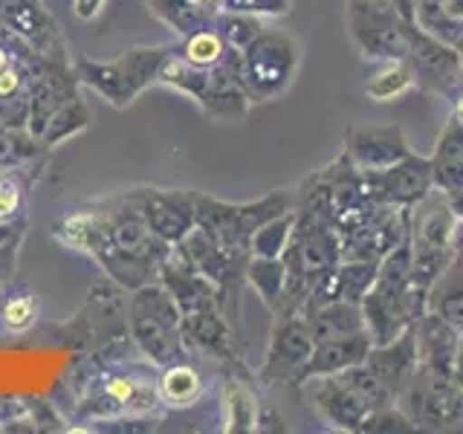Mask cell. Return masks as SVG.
<instances>
[{"instance_id": "10", "label": "cell", "mask_w": 463, "mask_h": 434, "mask_svg": "<svg viewBox=\"0 0 463 434\" xmlns=\"http://www.w3.org/2000/svg\"><path fill=\"white\" fill-rule=\"evenodd\" d=\"M313 333L301 313H287L284 322L275 327V339L269 347L267 380H301L304 365L313 354Z\"/></svg>"}, {"instance_id": "26", "label": "cell", "mask_w": 463, "mask_h": 434, "mask_svg": "<svg viewBox=\"0 0 463 434\" xmlns=\"http://www.w3.org/2000/svg\"><path fill=\"white\" fill-rule=\"evenodd\" d=\"M35 316H38V304H35L33 296H14V298H9V304L4 307V322L12 330L33 327Z\"/></svg>"}, {"instance_id": "3", "label": "cell", "mask_w": 463, "mask_h": 434, "mask_svg": "<svg viewBox=\"0 0 463 434\" xmlns=\"http://www.w3.org/2000/svg\"><path fill=\"white\" fill-rule=\"evenodd\" d=\"M455 231H458V217L440 188H431L423 200L411 206L409 246H411L414 281L420 287L431 289V284L440 278V272L452 264Z\"/></svg>"}, {"instance_id": "15", "label": "cell", "mask_w": 463, "mask_h": 434, "mask_svg": "<svg viewBox=\"0 0 463 434\" xmlns=\"http://www.w3.org/2000/svg\"><path fill=\"white\" fill-rule=\"evenodd\" d=\"M429 310L463 333V258H452L429 289Z\"/></svg>"}, {"instance_id": "23", "label": "cell", "mask_w": 463, "mask_h": 434, "mask_svg": "<svg viewBox=\"0 0 463 434\" xmlns=\"http://www.w3.org/2000/svg\"><path fill=\"white\" fill-rule=\"evenodd\" d=\"M226 47H223V38L217 35V33H197L188 38L185 43V61L197 67V70H209L214 64H221V58H223Z\"/></svg>"}, {"instance_id": "9", "label": "cell", "mask_w": 463, "mask_h": 434, "mask_svg": "<svg viewBox=\"0 0 463 434\" xmlns=\"http://www.w3.org/2000/svg\"><path fill=\"white\" fill-rule=\"evenodd\" d=\"M307 394L316 414L322 417V423L333 431H347V434H359L365 417L371 414V409L362 402L351 388H347L336 373L327 376H310Z\"/></svg>"}, {"instance_id": "33", "label": "cell", "mask_w": 463, "mask_h": 434, "mask_svg": "<svg viewBox=\"0 0 463 434\" xmlns=\"http://www.w3.org/2000/svg\"><path fill=\"white\" fill-rule=\"evenodd\" d=\"M452 382L463 391V333L458 342V356H455V368H452Z\"/></svg>"}, {"instance_id": "36", "label": "cell", "mask_w": 463, "mask_h": 434, "mask_svg": "<svg viewBox=\"0 0 463 434\" xmlns=\"http://www.w3.org/2000/svg\"><path fill=\"white\" fill-rule=\"evenodd\" d=\"M455 258H463V221H458V231H455Z\"/></svg>"}, {"instance_id": "29", "label": "cell", "mask_w": 463, "mask_h": 434, "mask_svg": "<svg viewBox=\"0 0 463 434\" xmlns=\"http://www.w3.org/2000/svg\"><path fill=\"white\" fill-rule=\"evenodd\" d=\"M21 206V192L14 183H0V221H9V217L18 212Z\"/></svg>"}, {"instance_id": "19", "label": "cell", "mask_w": 463, "mask_h": 434, "mask_svg": "<svg viewBox=\"0 0 463 434\" xmlns=\"http://www.w3.org/2000/svg\"><path fill=\"white\" fill-rule=\"evenodd\" d=\"M336 376H339V380H342L347 388L354 391V394H356L362 402L368 405L371 411L394 402V394H391V391L365 368V362H362V365H354V368H345V371H339Z\"/></svg>"}, {"instance_id": "4", "label": "cell", "mask_w": 463, "mask_h": 434, "mask_svg": "<svg viewBox=\"0 0 463 434\" xmlns=\"http://www.w3.org/2000/svg\"><path fill=\"white\" fill-rule=\"evenodd\" d=\"M301 67V47L284 33H260L243 55V84L250 96L269 101L279 99Z\"/></svg>"}, {"instance_id": "34", "label": "cell", "mask_w": 463, "mask_h": 434, "mask_svg": "<svg viewBox=\"0 0 463 434\" xmlns=\"http://www.w3.org/2000/svg\"><path fill=\"white\" fill-rule=\"evenodd\" d=\"M446 200H449V206H452V212H455L458 221H463V192H452V194H446Z\"/></svg>"}, {"instance_id": "16", "label": "cell", "mask_w": 463, "mask_h": 434, "mask_svg": "<svg viewBox=\"0 0 463 434\" xmlns=\"http://www.w3.org/2000/svg\"><path fill=\"white\" fill-rule=\"evenodd\" d=\"M365 96L376 105H385V101H397L405 93L417 90V81H414V70L405 58H391V61H380L376 70L368 76L365 81Z\"/></svg>"}, {"instance_id": "37", "label": "cell", "mask_w": 463, "mask_h": 434, "mask_svg": "<svg viewBox=\"0 0 463 434\" xmlns=\"http://www.w3.org/2000/svg\"><path fill=\"white\" fill-rule=\"evenodd\" d=\"M194 6H203V9H209V6H221L223 0H192Z\"/></svg>"}, {"instance_id": "17", "label": "cell", "mask_w": 463, "mask_h": 434, "mask_svg": "<svg viewBox=\"0 0 463 434\" xmlns=\"http://www.w3.org/2000/svg\"><path fill=\"white\" fill-rule=\"evenodd\" d=\"M159 402L171 409H188L203 397V376L192 365H171L156 380Z\"/></svg>"}, {"instance_id": "5", "label": "cell", "mask_w": 463, "mask_h": 434, "mask_svg": "<svg viewBox=\"0 0 463 434\" xmlns=\"http://www.w3.org/2000/svg\"><path fill=\"white\" fill-rule=\"evenodd\" d=\"M397 405L409 414L417 431L463 426V391L449 376H434L423 368H417L409 385L397 394Z\"/></svg>"}, {"instance_id": "7", "label": "cell", "mask_w": 463, "mask_h": 434, "mask_svg": "<svg viewBox=\"0 0 463 434\" xmlns=\"http://www.w3.org/2000/svg\"><path fill=\"white\" fill-rule=\"evenodd\" d=\"M365 180L376 203L411 209L414 203H420L434 188V163L431 156H420L411 151L391 168L365 174Z\"/></svg>"}, {"instance_id": "39", "label": "cell", "mask_w": 463, "mask_h": 434, "mask_svg": "<svg viewBox=\"0 0 463 434\" xmlns=\"http://www.w3.org/2000/svg\"><path fill=\"white\" fill-rule=\"evenodd\" d=\"M455 50H458V55H460V61H463V33H460V38L455 41Z\"/></svg>"}, {"instance_id": "18", "label": "cell", "mask_w": 463, "mask_h": 434, "mask_svg": "<svg viewBox=\"0 0 463 434\" xmlns=\"http://www.w3.org/2000/svg\"><path fill=\"white\" fill-rule=\"evenodd\" d=\"M376 269H380V260H339V298L362 304L373 287Z\"/></svg>"}, {"instance_id": "8", "label": "cell", "mask_w": 463, "mask_h": 434, "mask_svg": "<svg viewBox=\"0 0 463 434\" xmlns=\"http://www.w3.org/2000/svg\"><path fill=\"white\" fill-rule=\"evenodd\" d=\"M342 154L351 163L365 171H383L400 163L402 156L411 154V145L405 139V130L400 125H347L342 134Z\"/></svg>"}, {"instance_id": "11", "label": "cell", "mask_w": 463, "mask_h": 434, "mask_svg": "<svg viewBox=\"0 0 463 434\" xmlns=\"http://www.w3.org/2000/svg\"><path fill=\"white\" fill-rule=\"evenodd\" d=\"M365 368L394 394V402H397V394L409 385V380L420 368L414 325L385 344H371V351L365 356Z\"/></svg>"}, {"instance_id": "13", "label": "cell", "mask_w": 463, "mask_h": 434, "mask_svg": "<svg viewBox=\"0 0 463 434\" xmlns=\"http://www.w3.org/2000/svg\"><path fill=\"white\" fill-rule=\"evenodd\" d=\"M371 336L368 330L359 333H347V336H336V339H322L313 344L310 362L301 371V380H310V376H327V373H339L345 368L362 365L371 351Z\"/></svg>"}, {"instance_id": "27", "label": "cell", "mask_w": 463, "mask_h": 434, "mask_svg": "<svg viewBox=\"0 0 463 434\" xmlns=\"http://www.w3.org/2000/svg\"><path fill=\"white\" fill-rule=\"evenodd\" d=\"M229 12L246 14H289L293 0H223Z\"/></svg>"}, {"instance_id": "12", "label": "cell", "mask_w": 463, "mask_h": 434, "mask_svg": "<svg viewBox=\"0 0 463 434\" xmlns=\"http://www.w3.org/2000/svg\"><path fill=\"white\" fill-rule=\"evenodd\" d=\"M414 336H417L420 368L434 373V376H449V380H452L460 330L449 325L446 318H440L438 313L426 310L414 322Z\"/></svg>"}, {"instance_id": "38", "label": "cell", "mask_w": 463, "mask_h": 434, "mask_svg": "<svg viewBox=\"0 0 463 434\" xmlns=\"http://www.w3.org/2000/svg\"><path fill=\"white\" fill-rule=\"evenodd\" d=\"M9 67V52L4 50V47H0V72H4Z\"/></svg>"}, {"instance_id": "14", "label": "cell", "mask_w": 463, "mask_h": 434, "mask_svg": "<svg viewBox=\"0 0 463 434\" xmlns=\"http://www.w3.org/2000/svg\"><path fill=\"white\" fill-rule=\"evenodd\" d=\"M301 316L313 333V342L368 330L365 316H362V304H354V301H327V304H318L313 310H304Z\"/></svg>"}, {"instance_id": "25", "label": "cell", "mask_w": 463, "mask_h": 434, "mask_svg": "<svg viewBox=\"0 0 463 434\" xmlns=\"http://www.w3.org/2000/svg\"><path fill=\"white\" fill-rule=\"evenodd\" d=\"M460 156H463V122L458 119V116L449 113L440 137H438V142H434L431 163L446 165V163H455V159H460Z\"/></svg>"}, {"instance_id": "2", "label": "cell", "mask_w": 463, "mask_h": 434, "mask_svg": "<svg viewBox=\"0 0 463 434\" xmlns=\"http://www.w3.org/2000/svg\"><path fill=\"white\" fill-rule=\"evenodd\" d=\"M414 0H347V35L365 61L405 58Z\"/></svg>"}, {"instance_id": "20", "label": "cell", "mask_w": 463, "mask_h": 434, "mask_svg": "<svg viewBox=\"0 0 463 434\" xmlns=\"http://www.w3.org/2000/svg\"><path fill=\"white\" fill-rule=\"evenodd\" d=\"M293 229H296V214H275L267 223H260L258 235H255V252L260 258H279L287 252L289 241H293Z\"/></svg>"}, {"instance_id": "30", "label": "cell", "mask_w": 463, "mask_h": 434, "mask_svg": "<svg viewBox=\"0 0 463 434\" xmlns=\"http://www.w3.org/2000/svg\"><path fill=\"white\" fill-rule=\"evenodd\" d=\"M18 87H21V72L9 64L4 72H0V99L14 96V93H18Z\"/></svg>"}, {"instance_id": "35", "label": "cell", "mask_w": 463, "mask_h": 434, "mask_svg": "<svg viewBox=\"0 0 463 434\" xmlns=\"http://www.w3.org/2000/svg\"><path fill=\"white\" fill-rule=\"evenodd\" d=\"M443 6H446V12L452 14L455 21L463 24V0H443Z\"/></svg>"}, {"instance_id": "21", "label": "cell", "mask_w": 463, "mask_h": 434, "mask_svg": "<svg viewBox=\"0 0 463 434\" xmlns=\"http://www.w3.org/2000/svg\"><path fill=\"white\" fill-rule=\"evenodd\" d=\"M226 411H229V431H252L258 426V400L246 385L229 382L226 385Z\"/></svg>"}, {"instance_id": "32", "label": "cell", "mask_w": 463, "mask_h": 434, "mask_svg": "<svg viewBox=\"0 0 463 434\" xmlns=\"http://www.w3.org/2000/svg\"><path fill=\"white\" fill-rule=\"evenodd\" d=\"M101 4H105V0H76L79 18H93V14L101 9Z\"/></svg>"}, {"instance_id": "6", "label": "cell", "mask_w": 463, "mask_h": 434, "mask_svg": "<svg viewBox=\"0 0 463 434\" xmlns=\"http://www.w3.org/2000/svg\"><path fill=\"white\" fill-rule=\"evenodd\" d=\"M405 61L414 70L417 90L431 96H449V90L463 76V61L455 50V43H446L426 33L414 18L409 24V50H405Z\"/></svg>"}, {"instance_id": "28", "label": "cell", "mask_w": 463, "mask_h": 434, "mask_svg": "<svg viewBox=\"0 0 463 434\" xmlns=\"http://www.w3.org/2000/svg\"><path fill=\"white\" fill-rule=\"evenodd\" d=\"M434 188H440L443 194L463 192V156L455 163L434 165Z\"/></svg>"}, {"instance_id": "22", "label": "cell", "mask_w": 463, "mask_h": 434, "mask_svg": "<svg viewBox=\"0 0 463 434\" xmlns=\"http://www.w3.org/2000/svg\"><path fill=\"white\" fill-rule=\"evenodd\" d=\"M405 431H417V426L411 423L409 414H405L397 402L373 409L359 429V434H405Z\"/></svg>"}, {"instance_id": "31", "label": "cell", "mask_w": 463, "mask_h": 434, "mask_svg": "<svg viewBox=\"0 0 463 434\" xmlns=\"http://www.w3.org/2000/svg\"><path fill=\"white\" fill-rule=\"evenodd\" d=\"M449 105H452V116H458V119L463 122V76H460V81L449 90Z\"/></svg>"}, {"instance_id": "24", "label": "cell", "mask_w": 463, "mask_h": 434, "mask_svg": "<svg viewBox=\"0 0 463 434\" xmlns=\"http://www.w3.org/2000/svg\"><path fill=\"white\" fill-rule=\"evenodd\" d=\"M252 281L258 284L264 301L272 304V307H279V304H281V293H284V260L260 258L258 264L252 267Z\"/></svg>"}, {"instance_id": "1", "label": "cell", "mask_w": 463, "mask_h": 434, "mask_svg": "<svg viewBox=\"0 0 463 434\" xmlns=\"http://www.w3.org/2000/svg\"><path fill=\"white\" fill-rule=\"evenodd\" d=\"M429 310V289L414 281L411 246L400 243L380 260L373 287L362 298V316L373 344H385L409 330Z\"/></svg>"}]
</instances>
